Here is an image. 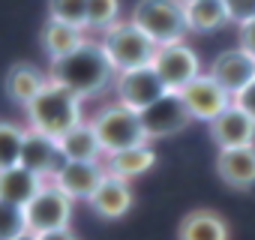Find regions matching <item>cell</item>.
<instances>
[{
    "mask_svg": "<svg viewBox=\"0 0 255 240\" xmlns=\"http://www.w3.org/2000/svg\"><path fill=\"white\" fill-rule=\"evenodd\" d=\"M48 78L66 90H72L75 96L81 99H90V96H99L108 84H114L117 72L102 48V42L96 39H87L81 48H75L72 54L60 57V60H51V69H48Z\"/></svg>",
    "mask_w": 255,
    "mask_h": 240,
    "instance_id": "cell-1",
    "label": "cell"
},
{
    "mask_svg": "<svg viewBox=\"0 0 255 240\" xmlns=\"http://www.w3.org/2000/svg\"><path fill=\"white\" fill-rule=\"evenodd\" d=\"M81 96H75L72 90L54 84L48 78V84L36 93V99L24 108L27 114V129L42 132L48 138H63L69 129H75L78 123H84L81 114Z\"/></svg>",
    "mask_w": 255,
    "mask_h": 240,
    "instance_id": "cell-2",
    "label": "cell"
},
{
    "mask_svg": "<svg viewBox=\"0 0 255 240\" xmlns=\"http://www.w3.org/2000/svg\"><path fill=\"white\" fill-rule=\"evenodd\" d=\"M90 126L102 144V153H120V150H129L138 144H150L144 123H141V114L123 108L120 102H108L102 105L93 117H90Z\"/></svg>",
    "mask_w": 255,
    "mask_h": 240,
    "instance_id": "cell-3",
    "label": "cell"
},
{
    "mask_svg": "<svg viewBox=\"0 0 255 240\" xmlns=\"http://www.w3.org/2000/svg\"><path fill=\"white\" fill-rule=\"evenodd\" d=\"M102 48L114 66V72H129V69H141V66H153V57H156V42L138 30L129 18L126 21H117L111 30L102 33Z\"/></svg>",
    "mask_w": 255,
    "mask_h": 240,
    "instance_id": "cell-4",
    "label": "cell"
},
{
    "mask_svg": "<svg viewBox=\"0 0 255 240\" xmlns=\"http://www.w3.org/2000/svg\"><path fill=\"white\" fill-rule=\"evenodd\" d=\"M129 21L138 30H144L156 45L183 42V36L189 33L186 12H183L180 0H138L132 6Z\"/></svg>",
    "mask_w": 255,
    "mask_h": 240,
    "instance_id": "cell-5",
    "label": "cell"
},
{
    "mask_svg": "<svg viewBox=\"0 0 255 240\" xmlns=\"http://www.w3.org/2000/svg\"><path fill=\"white\" fill-rule=\"evenodd\" d=\"M72 198L66 192H60L51 180L36 192V198L24 207L27 216V231L33 237L45 234V231H57V228H69L72 222Z\"/></svg>",
    "mask_w": 255,
    "mask_h": 240,
    "instance_id": "cell-6",
    "label": "cell"
},
{
    "mask_svg": "<svg viewBox=\"0 0 255 240\" xmlns=\"http://www.w3.org/2000/svg\"><path fill=\"white\" fill-rule=\"evenodd\" d=\"M153 69L162 78L165 90L180 93L189 81H195L201 75V57L195 54L192 45L186 42H171V45H159L156 57H153Z\"/></svg>",
    "mask_w": 255,
    "mask_h": 240,
    "instance_id": "cell-7",
    "label": "cell"
},
{
    "mask_svg": "<svg viewBox=\"0 0 255 240\" xmlns=\"http://www.w3.org/2000/svg\"><path fill=\"white\" fill-rule=\"evenodd\" d=\"M114 93H117V102L123 108L141 114L156 99H162L168 90H165V84H162V78L156 75L153 66H141V69H129V72H117Z\"/></svg>",
    "mask_w": 255,
    "mask_h": 240,
    "instance_id": "cell-8",
    "label": "cell"
},
{
    "mask_svg": "<svg viewBox=\"0 0 255 240\" xmlns=\"http://www.w3.org/2000/svg\"><path fill=\"white\" fill-rule=\"evenodd\" d=\"M180 99L183 105L189 108L192 120H204V123H213V120L234 105V96L228 90H222L207 72H201L195 81H189L183 90H180Z\"/></svg>",
    "mask_w": 255,
    "mask_h": 240,
    "instance_id": "cell-9",
    "label": "cell"
},
{
    "mask_svg": "<svg viewBox=\"0 0 255 240\" xmlns=\"http://www.w3.org/2000/svg\"><path fill=\"white\" fill-rule=\"evenodd\" d=\"M141 123H144V132L147 138H171L177 132H183L189 123H192V114L189 108L183 105L180 93H165L162 99H156L147 111H141Z\"/></svg>",
    "mask_w": 255,
    "mask_h": 240,
    "instance_id": "cell-10",
    "label": "cell"
},
{
    "mask_svg": "<svg viewBox=\"0 0 255 240\" xmlns=\"http://www.w3.org/2000/svg\"><path fill=\"white\" fill-rule=\"evenodd\" d=\"M207 75L222 87L228 90L231 96H237L246 84L255 81V60L243 51V48H225L213 57Z\"/></svg>",
    "mask_w": 255,
    "mask_h": 240,
    "instance_id": "cell-11",
    "label": "cell"
},
{
    "mask_svg": "<svg viewBox=\"0 0 255 240\" xmlns=\"http://www.w3.org/2000/svg\"><path fill=\"white\" fill-rule=\"evenodd\" d=\"M207 126H210V138H213V144H216L219 150L255 144V120H252L246 111H240L237 105L225 108V111L213 120V123H207Z\"/></svg>",
    "mask_w": 255,
    "mask_h": 240,
    "instance_id": "cell-12",
    "label": "cell"
},
{
    "mask_svg": "<svg viewBox=\"0 0 255 240\" xmlns=\"http://www.w3.org/2000/svg\"><path fill=\"white\" fill-rule=\"evenodd\" d=\"M102 177H105L102 162H63L60 171L51 177V183L60 192H66L72 201H90V195L96 192Z\"/></svg>",
    "mask_w": 255,
    "mask_h": 240,
    "instance_id": "cell-13",
    "label": "cell"
},
{
    "mask_svg": "<svg viewBox=\"0 0 255 240\" xmlns=\"http://www.w3.org/2000/svg\"><path fill=\"white\" fill-rule=\"evenodd\" d=\"M132 201H135L132 183L129 180H120V177H114V174L105 171L102 183L96 186V192L90 195L87 204H90V210L99 219H123L126 213L132 210Z\"/></svg>",
    "mask_w": 255,
    "mask_h": 240,
    "instance_id": "cell-14",
    "label": "cell"
},
{
    "mask_svg": "<svg viewBox=\"0 0 255 240\" xmlns=\"http://www.w3.org/2000/svg\"><path fill=\"white\" fill-rule=\"evenodd\" d=\"M63 153L57 147V138H48L42 132H33L27 129V138H24V150H21V165L33 174H39L42 180H51L60 165H63Z\"/></svg>",
    "mask_w": 255,
    "mask_h": 240,
    "instance_id": "cell-15",
    "label": "cell"
},
{
    "mask_svg": "<svg viewBox=\"0 0 255 240\" xmlns=\"http://www.w3.org/2000/svg\"><path fill=\"white\" fill-rule=\"evenodd\" d=\"M216 174L231 189H252L255 186V144L219 150L216 153Z\"/></svg>",
    "mask_w": 255,
    "mask_h": 240,
    "instance_id": "cell-16",
    "label": "cell"
},
{
    "mask_svg": "<svg viewBox=\"0 0 255 240\" xmlns=\"http://www.w3.org/2000/svg\"><path fill=\"white\" fill-rule=\"evenodd\" d=\"M45 84H48V72H42L39 66H33L27 60L12 63L6 69V78H3V90H6L9 102H15L21 108H27Z\"/></svg>",
    "mask_w": 255,
    "mask_h": 240,
    "instance_id": "cell-17",
    "label": "cell"
},
{
    "mask_svg": "<svg viewBox=\"0 0 255 240\" xmlns=\"http://www.w3.org/2000/svg\"><path fill=\"white\" fill-rule=\"evenodd\" d=\"M177 240H231V228L222 213L210 207H198L180 219Z\"/></svg>",
    "mask_w": 255,
    "mask_h": 240,
    "instance_id": "cell-18",
    "label": "cell"
},
{
    "mask_svg": "<svg viewBox=\"0 0 255 240\" xmlns=\"http://www.w3.org/2000/svg\"><path fill=\"white\" fill-rule=\"evenodd\" d=\"M87 42V33L84 27H75V24H66V21H54L48 18L39 30V45L42 51L48 54V60H60L66 54H72L75 48H81Z\"/></svg>",
    "mask_w": 255,
    "mask_h": 240,
    "instance_id": "cell-19",
    "label": "cell"
},
{
    "mask_svg": "<svg viewBox=\"0 0 255 240\" xmlns=\"http://www.w3.org/2000/svg\"><path fill=\"white\" fill-rule=\"evenodd\" d=\"M105 171L120 177V180H135L141 174H147L153 165H156V150L150 144H138V147H129V150H120V153H108L105 156Z\"/></svg>",
    "mask_w": 255,
    "mask_h": 240,
    "instance_id": "cell-20",
    "label": "cell"
},
{
    "mask_svg": "<svg viewBox=\"0 0 255 240\" xmlns=\"http://www.w3.org/2000/svg\"><path fill=\"white\" fill-rule=\"evenodd\" d=\"M57 147H60L66 162H102L105 159L102 144H99V138L90 126V120H84L75 129H69L63 138H57Z\"/></svg>",
    "mask_w": 255,
    "mask_h": 240,
    "instance_id": "cell-21",
    "label": "cell"
},
{
    "mask_svg": "<svg viewBox=\"0 0 255 240\" xmlns=\"http://www.w3.org/2000/svg\"><path fill=\"white\" fill-rule=\"evenodd\" d=\"M45 183H48V180H42L39 174L27 171L24 165H15V168L0 171V198H3V201H12V204H18V207H27Z\"/></svg>",
    "mask_w": 255,
    "mask_h": 240,
    "instance_id": "cell-22",
    "label": "cell"
},
{
    "mask_svg": "<svg viewBox=\"0 0 255 240\" xmlns=\"http://www.w3.org/2000/svg\"><path fill=\"white\" fill-rule=\"evenodd\" d=\"M183 12L192 33H213L228 24L225 0H192V3L183 6Z\"/></svg>",
    "mask_w": 255,
    "mask_h": 240,
    "instance_id": "cell-23",
    "label": "cell"
},
{
    "mask_svg": "<svg viewBox=\"0 0 255 240\" xmlns=\"http://www.w3.org/2000/svg\"><path fill=\"white\" fill-rule=\"evenodd\" d=\"M24 138H27V129H21L18 123H9V120H0V171L21 165Z\"/></svg>",
    "mask_w": 255,
    "mask_h": 240,
    "instance_id": "cell-24",
    "label": "cell"
},
{
    "mask_svg": "<svg viewBox=\"0 0 255 240\" xmlns=\"http://www.w3.org/2000/svg\"><path fill=\"white\" fill-rule=\"evenodd\" d=\"M120 21V0H87V30H111Z\"/></svg>",
    "mask_w": 255,
    "mask_h": 240,
    "instance_id": "cell-25",
    "label": "cell"
},
{
    "mask_svg": "<svg viewBox=\"0 0 255 240\" xmlns=\"http://www.w3.org/2000/svg\"><path fill=\"white\" fill-rule=\"evenodd\" d=\"M21 234H30L27 231V216H24V207L12 204V201H3L0 198V240H15Z\"/></svg>",
    "mask_w": 255,
    "mask_h": 240,
    "instance_id": "cell-26",
    "label": "cell"
},
{
    "mask_svg": "<svg viewBox=\"0 0 255 240\" xmlns=\"http://www.w3.org/2000/svg\"><path fill=\"white\" fill-rule=\"evenodd\" d=\"M48 18L87 30V0H48Z\"/></svg>",
    "mask_w": 255,
    "mask_h": 240,
    "instance_id": "cell-27",
    "label": "cell"
},
{
    "mask_svg": "<svg viewBox=\"0 0 255 240\" xmlns=\"http://www.w3.org/2000/svg\"><path fill=\"white\" fill-rule=\"evenodd\" d=\"M225 12H228V21L240 27L255 18V0H225Z\"/></svg>",
    "mask_w": 255,
    "mask_h": 240,
    "instance_id": "cell-28",
    "label": "cell"
},
{
    "mask_svg": "<svg viewBox=\"0 0 255 240\" xmlns=\"http://www.w3.org/2000/svg\"><path fill=\"white\" fill-rule=\"evenodd\" d=\"M237 48H243L252 60H255V18L240 24V33H237Z\"/></svg>",
    "mask_w": 255,
    "mask_h": 240,
    "instance_id": "cell-29",
    "label": "cell"
},
{
    "mask_svg": "<svg viewBox=\"0 0 255 240\" xmlns=\"http://www.w3.org/2000/svg\"><path fill=\"white\" fill-rule=\"evenodd\" d=\"M234 105H237L240 111H246V114L255 120V81H252V84H246V87L234 96Z\"/></svg>",
    "mask_w": 255,
    "mask_h": 240,
    "instance_id": "cell-30",
    "label": "cell"
},
{
    "mask_svg": "<svg viewBox=\"0 0 255 240\" xmlns=\"http://www.w3.org/2000/svg\"><path fill=\"white\" fill-rule=\"evenodd\" d=\"M36 240H78V234H75L72 228H57V231H45V234H39Z\"/></svg>",
    "mask_w": 255,
    "mask_h": 240,
    "instance_id": "cell-31",
    "label": "cell"
},
{
    "mask_svg": "<svg viewBox=\"0 0 255 240\" xmlns=\"http://www.w3.org/2000/svg\"><path fill=\"white\" fill-rule=\"evenodd\" d=\"M15 240H36L33 234H21V237H15Z\"/></svg>",
    "mask_w": 255,
    "mask_h": 240,
    "instance_id": "cell-32",
    "label": "cell"
},
{
    "mask_svg": "<svg viewBox=\"0 0 255 240\" xmlns=\"http://www.w3.org/2000/svg\"><path fill=\"white\" fill-rule=\"evenodd\" d=\"M180 3H183V6H186V3H192V0H180Z\"/></svg>",
    "mask_w": 255,
    "mask_h": 240,
    "instance_id": "cell-33",
    "label": "cell"
}]
</instances>
